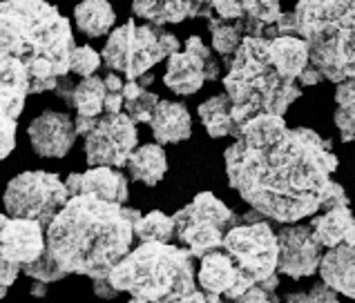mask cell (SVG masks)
Returning <instances> with one entry per match:
<instances>
[{
  "instance_id": "6da1fadb",
  "label": "cell",
  "mask_w": 355,
  "mask_h": 303,
  "mask_svg": "<svg viewBox=\"0 0 355 303\" xmlns=\"http://www.w3.org/2000/svg\"><path fill=\"white\" fill-rule=\"evenodd\" d=\"M224 165L230 187L250 210L286 226L324 210L340 160L329 138L311 127H295L263 147H246L235 138L224 152Z\"/></svg>"
},
{
  "instance_id": "7a4b0ae2",
  "label": "cell",
  "mask_w": 355,
  "mask_h": 303,
  "mask_svg": "<svg viewBox=\"0 0 355 303\" xmlns=\"http://www.w3.org/2000/svg\"><path fill=\"white\" fill-rule=\"evenodd\" d=\"M139 210L89 194L72 196L45 228L47 252L67 275L89 279L110 272L132 250Z\"/></svg>"
},
{
  "instance_id": "3957f363",
  "label": "cell",
  "mask_w": 355,
  "mask_h": 303,
  "mask_svg": "<svg viewBox=\"0 0 355 303\" xmlns=\"http://www.w3.org/2000/svg\"><path fill=\"white\" fill-rule=\"evenodd\" d=\"M69 20L47 0H0V58H20L32 94L54 92L69 76L74 52Z\"/></svg>"
},
{
  "instance_id": "277c9868",
  "label": "cell",
  "mask_w": 355,
  "mask_h": 303,
  "mask_svg": "<svg viewBox=\"0 0 355 303\" xmlns=\"http://www.w3.org/2000/svg\"><path fill=\"white\" fill-rule=\"evenodd\" d=\"M275 32L306 40L311 65L331 83L355 78V0H297Z\"/></svg>"
},
{
  "instance_id": "5b68a950",
  "label": "cell",
  "mask_w": 355,
  "mask_h": 303,
  "mask_svg": "<svg viewBox=\"0 0 355 303\" xmlns=\"http://www.w3.org/2000/svg\"><path fill=\"white\" fill-rule=\"evenodd\" d=\"M224 92L232 103V116L241 127L257 114L284 116L302 96V85L297 80L279 76L277 69L270 65L266 38L246 36L237 52L228 58Z\"/></svg>"
},
{
  "instance_id": "8992f818",
  "label": "cell",
  "mask_w": 355,
  "mask_h": 303,
  "mask_svg": "<svg viewBox=\"0 0 355 303\" xmlns=\"http://www.w3.org/2000/svg\"><path fill=\"white\" fill-rule=\"evenodd\" d=\"M107 279L137 301L168 303L197 290L195 257L184 246L141 244L119 261Z\"/></svg>"
},
{
  "instance_id": "52a82bcc",
  "label": "cell",
  "mask_w": 355,
  "mask_h": 303,
  "mask_svg": "<svg viewBox=\"0 0 355 303\" xmlns=\"http://www.w3.org/2000/svg\"><path fill=\"white\" fill-rule=\"evenodd\" d=\"M179 52V38L161 25L128 20L110 34L103 47V63L128 80H139L157 63Z\"/></svg>"
},
{
  "instance_id": "ba28073f",
  "label": "cell",
  "mask_w": 355,
  "mask_h": 303,
  "mask_svg": "<svg viewBox=\"0 0 355 303\" xmlns=\"http://www.w3.org/2000/svg\"><path fill=\"white\" fill-rule=\"evenodd\" d=\"M175 223L179 244L195 259H201L224 248L228 230L239 223V217L212 192H201L177 212Z\"/></svg>"
},
{
  "instance_id": "9c48e42d",
  "label": "cell",
  "mask_w": 355,
  "mask_h": 303,
  "mask_svg": "<svg viewBox=\"0 0 355 303\" xmlns=\"http://www.w3.org/2000/svg\"><path fill=\"white\" fill-rule=\"evenodd\" d=\"M224 250L230 259L243 270L246 275L259 284L272 275H277L279 264V241L277 232L272 230L270 221L259 214L257 210L239 217L224 239Z\"/></svg>"
},
{
  "instance_id": "30bf717a",
  "label": "cell",
  "mask_w": 355,
  "mask_h": 303,
  "mask_svg": "<svg viewBox=\"0 0 355 303\" xmlns=\"http://www.w3.org/2000/svg\"><path fill=\"white\" fill-rule=\"evenodd\" d=\"M69 199L72 194L58 174L29 169L9 181L3 194V203L9 217L32 219L47 228Z\"/></svg>"
},
{
  "instance_id": "8fae6325",
  "label": "cell",
  "mask_w": 355,
  "mask_h": 303,
  "mask_svg": "<svg viewBox=\"0 0 355 303\" xmlns=\"http://www.w3.org/2000/svg\"><path fill=\"white\" fill-rule=\"evenodd\" d=\"M139 145L137 123L125 112L103 114L85 136V158L89 167H123Z\"/></svg>"
},
{
  "instance_id": "7c38bea8",
  "label": "cell",
  "mask_w": 355,
  "mask_h": 303,
  "mask_svg": "<svg viewBox=\"0 0 355 303\" xmlns=\"http://www.w3.org/2000/svg\"><path fill=\"white\" fill-rule=\"evenodd\" d=\"M219 78V63L199 36L186 40L184 52H175L168 58L164 83L170 92L179 96L197 94L206 80Z\"/></svg>"
},
{
  "instance_id": "4fadbf2b",
  "label": "cell",
  "mask_w": 355,
  "mask_h": 303,
  "mask_svg": "<svg viewBox=\"0 0 355 303\" xmlns=\"http://www.w3.org/2000/svg\"><path fill=\"white\" fill-rule=\"evenodd\" d=\"M279 264L277 272L291 279H306L320 272L324 246L318 241L311 223H286L277 230Z\"/></svg>"
},
{
  "instance_id": "5bb4252c",
  "label": "cell",
  "mask_w": 355,
  "mask_h": 303,
  "mask_svg": "<svg viewBox=\"0 0 355 303\" xmlns=\"http://www.w3.org/2000/svg\"><path fill=\"white\" fill-rule=\"evenodd\" d=\"M199 288L210 295H219L228 301H237L255 281L230 259L228 252L221 248L199 259L197 270Z\"/></svg>"
},
{
  "instance_id": "9a60e30c",
  "label": "cell",
  "mask_w": 355,
  "mask_h": 303,
  "mask_svg": "<svg viewBox=\"0 0 355 303\" xmlns=\"http://www.w3.org/2000/svg\"><path fill=\"white\" fill-rule=\"evenodd\" d=\"M76 136L78 132L74 118L65 112H54V109H45L27 127V138L32 143V149L45 158L67 156L76 143Z\"/></svg>"
},
{
  "instance_id": "2e32d148",
  "label": "cell",
  "mask_w": 355,
  "mask_h": 303,
  "mask_svg": "<svg viewBox=\"0 0 355 303\" xmlns=\"http://www.w3.org/2000/svg\"><path fill=\"white\" fill-rule=\"evenodd\" d=\"M219 18L239 20L246 27V36L272 38L275 25L282 18V0H212Z\"/></svg>"
},
{
  "instance_id": "e0dca14e",
  "label": "cell",
  "mask_w": 355,
  "mask_h": 303,
  "mask_svg": "<svg viewBox=\"0 0 355 303\" xmlns=\"http://www.w3.org/2000/svg\"><path fill=\"white\" fill-rule=\"evenodd\" d=\"M65 185L69 194H89L103 201H112V203H125L128 201V178L121 174L116 167H89L83 174H69Z\"/></svg>"
},
{
  "instance_id": "ac0fdd59",
  "label": "cell",
  "mask_w": 355,
  "mask_h": 303,
  "mask_svg": "<svg viewBox=\"0 0 355 303\" xmlns=\"http://www.w3.org/2000/svg\"><path fill=\"white\" fill-rule=\"evenodd\" d=\"M212 9V0H132L135 16L161 27L188 18H210Z\"/></svg>"
},
{
  "instance_id": "d6986e66",
  "label": "cell",
  "mask_w": 355,
  "mask_h": 303,
  "mask_svg": "<svg viewBox=\"0 0 355 303\" xmlns=\"http://www.w3.org/2000/svg\"><path fill=\"white\" fill-rule=\"evenodd\" d=\"M266 54L279 76L291 80H297L304 69L311 65L309 43L295 34H279L266 38Z\"/></svg>"
},
{
  "instance_id": "ffe728a7",
  "label": "cell",
  "mask_w": 355,
  "mask_h": 303,
  "mask_svg": "<svg viewBox=\"0 0 355 303\" xmlns=\"http://www.w3.org/2000/svg\"><path fill=\"white\" fill-rule=\"evenodd\" d=\"M32 94V76L20 58H0V107L18 118L25 109V98Z\"/></svg>"
},
{
  "instance_id": "44dd1931",
  "label": "cell",
  "mask_w": 355,
  "mask_h": 303,
  "mask_svg": "<svg viewBox=\"0 0 355 303\" xmlns=\"http://www.w3.org/2000/svg\"><path fill=\"white\" fill-rule=\"evenodd\" d=\"M320 275L338 295L355 301V244H342L324 252Z\"/></svg>"
},
{
  "instance_id": "7402d4cb",
  "label": "cell",
  "mask_w": 355,
  "mask_h": 303,
  "mask_svg": "<svg viewBox=\"0 0 355 303\" xmlns=\"http://www.w3.org/2000/svg\"><path fill=\"white\" fill-rule=\"evenodd\" d=\"M150 127L159 145L181 143L192 136V118L188 107L184 103H175V100H159Z\"/></svg>"
},
{
  "instance_id": "603a6c76",
  "label": "cell",
  "mask_w": 355,
  "mask_h": 303,
  "mask_svg": "<svg viewBox=\"0 0 355 303\" xmlns=\"http://www.w3.org/2000/svg\"><path fill=\"white\" fill-rule=\"evenodd\" d=\"M313 232L324 248H336L342 244H355V217L349 208L324 210L311 219Z\"/></svg>"
},
{
  "instance_id": "cb8c5ba5",
  "label": "cell",
  "mask_w": 355,
  "mask_h": 303,
  "mask_svg": "<svg viewBox=\"0 0 355 303\" xmlns=\"http://www.w3.org/2000/svg\"><path fill=\"white\" fill-rule=\"evenodd\" d=\"M128 172L132 181L155 187L168 172V156L164 145L159 143H146L139 145L128 158Z\"/></svg>"
},
{
  "instance_id": "d4e9b609",
  "label": "cell",
  "mask_w": 355,
  "mask_h": 303,
  "mask_svg": "<svg viewBox=\"0 0 355 303\" xmlns=\"http://www.w3.org/2000/svg\"><path fill=\"white\" fill-rule=\"evenodd\" d=\"M199 118L201 125L206 127L208 136L212 138H235L239 134V125L235 116H232V103L228 94H217L210 96L208 100L199 105Z\"/></svg>"
},
{
  "instance_id": "484cf974",
  "label": "cell",
  "mask_w": 355,
  "mask_h": 303,
  "mask_svg": "<svg viewBox=\"0 0 355 303\" xmlns=\"http://www.w3.org/2000/svg\"><path fill=\"white\" fill-rule=\"evenodd\" d=\"M76 27L89 38L105 36L116 23V14L110 0H83L74 7Z\"/></svg>"
},
{
  "instance_id": "4316f807",
  "label": "cell",
  "mask_w": 355,
  "mask_h": 303,
  "mask_svg": "<svg viewBox=\"0 0 355 303\" xmlns=\"http://www.w3.org/2000/svg\"><path fill=\"white\" fill-rule=\"evenodd\" d=\"M286 120L279 114H257L250 120H246L239 127V134L235 136L239 143L246 147H263L279 140L286 134Z\"/></svg>"
},
{
  "instance_id": "83f0119b",
  "label": "cell",
  "mask_w": 355,
  "mask_h": 303,
  "mask_svg": "<svg viewBox=\"0 0 355 303\" xmlns=\"http://www.w3.org/2000/svg\"><path fill=\"white\" fill-rule=\"evenodd\" d=\"M72 107L76 109V116L101 118L105 114V80L101 76L80 78L74 85Z\"/></svg>"
},
{
  "instance_id": "f1b7e54d",
  "label": "cell",
  "mask_w": 355,
  "mask_h": 303,
  "mask_svg": "<svg viewBox=\"0 0 355 303\" xmlns=\"http://www.w3.org/2000/svg\"><path fill=\"white\" fill-rule=\"evenodd\" d=\"M135 237L141 244H170L177 237V223L175 217H168L164 212H148L141 214L135 223Z\"/></svg>"
},
{
  "instance_id": "f546056e",
  "label": "cell",
  "mask_w": 355,
  "mask_h": 303,
  "mask_svg": "<svg viewBox=\"0 0 355 303\" xmlns=\"http://www.w3.org/2000/svg\"><path fill=\"white\" fill-rule=\"evenodd\" d=\"M336 127L342 143L355 138V78L342 80L336 87Z\"/></svg>"
},
{
  "instance_id": "4dcf8cb0",
  "label": "cell",
  "mask_w": 355,
  "mask_h": 303,
  "mask_svg": "<svg viewBox=\"0 0 355 303\" xmlns=\"http://www.w3.org/2000/svg\"><path fill=\"white\" fill-rule=\"evenodd\" d=\"M208 29L212 36V47L219 56H224L226 60L237 52V47L241 45V40L246 38V27L239 20H226V18H208Z\"/></svg>"
},
{
  "instance_id": "1f68e13d",
  "label": "cell",
  "mask_w": 355,
  "mask_h": 303,
  "mask_svg": "<svg viewBox=\"0 0 355 303\" xmlns=\"http://www.w3.org/2000/svg\"><path fill=\"white\" fill-rule=\"evenodd\" d=\"M159 96L148 92V89L139 83V80H128L123 87V109L125 114L135 120V123H148L155 114V107L159 103Z\"/></svg>"
},
{
  "instance_id": "d6a6232c",
  "label": "cell",
  "mask_w": 355,
  "mask_h": 303,
  "mask_svg": "<svg viewBox=\"0 0 355 303\" xmlns=\"http://www.w3.org/2000/svg\"><path fill=\"white\" fill-rule=\"evenodd\" d=\"M23 275H27L29 279H34V281H43V284H56V281L67 277V272L58 268V264L52 259V255H49L47 248H45V252L36 261L23 266Z\"/></svg>"
},
{
  "instance_id": "836d02e7",
  "label": "cell",
  "mask_w": 355,
  "mask_h": 303,
  "mask_svg": "<svg viewBox=\"0 0 355 303\" xmlns=\"http://www.w3.org/2000/svg\"><path fill=\"white\" fill-rule=\"evenodd\" d=\"M101 60H103V56H101L96 49H92L89 45L74 47L72 63H69V74H76L80 78L94 76L96 69L101 67Z\"/></svg>"
},
{
  "instance_id": "e575fe53",
  "label": "cell",
  "mask_w": 355,
  "mask_h": 303,
  "mask_svg": "<svg viewBox=\"0 0 355 303\" xmlns=\"http://www.w3.org/2000/svg\"><path fill=\"white\" fill-rule=\"evenodd\" d=\"M277 288H279V279H277V275H272L266 281L252 284L235 303H279Z\"/></svg>"
},
{
  "instance_id": "d590c367",
  "label": "cell",
  "mask_w": 355,
  "mask_h": 303,
  "mask_svg": "<svg viewBox=\"0 0 355 303\" xmlns=\"http://www.w3.org/2000/svg\"><path fill=\"white\" fill-rule=\"evenodd\" d=\"M284 301L286 303H340V297L336 290L322 281V284H315L306 292H293V295H288Z\"/></svg>"
},
{
  "instance_id": "8d00e7d4",
  "label": "cell",
  "mask_w": 355,
  "mask_h": 303,
  "mask_svg": "<svg viewBox=\"0 0 355 303\" xmlns=\"http://www.w3.org/2000/svg\"><path fill=\"white\" fill-rule=\"evenodd\" d=\"M105 80V114H121L123 109V87L125 83L121 80L116 72H110L103 76Z\"/></svg>"
},
{
  "instance_id": "74e56055",
  "label": "cell",
  "mask_w": 355,
  "mask_h": 303,
  "mask_svg": "<svg viewBox=\"0 0 355 303\" xmlns=\"http://www.w3.org/2000/svg\"><path fill=\"white\" fill-rule=\"evenodd\" d=\"M23 268L12 261V217L0 214V272Z\"/></svg>"
},
{
  "instance_id": "f35d334b",
  "label": "cell",
  "mask_w": 355,
  "mask_h": 303,
  "mask_svg": "<svg viewBox=\"0 0 355 303\" xmlns=\"http://www.w3.org/2000/svg\"><path fill=\"white\" fill-rule=\"evenodd\" d=\"M16 147V118L0 107V160H5Z\"/></svg>"
},
{
  "instance_id": "ab89813d",
  "label": "cell",
  "mask_w": 355,
  "mask_h": 303,
  "mask_svg": "<svg viewBox=\"0 0 355 303\" xmlns=\"http://www.w3.org/2000/svg\"><path fill=\"white\" fill-rule=\"evenodd\" d=\"M333 208H349V194L338 181H333L327 192V199H324V210H333Z\"/></svg>"
},
{
  "instance_id": "60d3db41",
  "label": "cell",
  "mask_w": 355,
  "mask_h": 303,
  "mask_svg": "<svg viewBox=\"0 0 355 303\" xmlns=\"http://www.w3.org/2000/svg\"><path fill=\"white\" fill-rule=\"evenodd\" d=\"M130 303H144V301L130 299ZM168 303H224V297L210 295V292H204V290H192L190 295L179 297V299H175V301H168Z\"/></svg>"
},
{
  "instance_id": "b9f144b4",
  "label": "cell",
  "mask_w": 355,
  "mask_h": 303,
  "mask_svg": "<svg viewBox=\"0 0 355 303\" xmlns=\"http://www.w3.org/2000/svg\"><path fill=\"white\" fill-rule=\"evenodd\" d=\"M92 290H94V295L98 299H103V301L116 299L121 295V292L112 286V281H110L107 277H103V279H92Z\"/></svg>"
},
{
  "instance_id": "7bdbcfd3",
  "label": "cell",
  "mask_w": 355,
  "mask_h": 303,
  "mask_svg": "<svg viewBox=\"0 0 355 303\" xmlns=\"http://www.w3.org/2000/svg\"><path fill=\"white\" fill-rule=\"evenodd\" d=\"M322 80H327V78H324V74L320 72V69H318L315 65H309V67L302 72V76L297 78V83H300L302 87H313V85H320Z\"/></svg>"
},
{
  "instance_id": "ee69618b",
  "label": "cell",
  "mask_w": 355,
  "mask_h": 303,
  "mask_svg": "<svg viewBox=\"0 0 355 303\" xmlns=\"http://www.w3.org/2000/svg\"><path fill=\"white\" fill-rule=\"evenodd\" d=\"M74 85H76V83H72V80H69V78L65 76V78H60V80H58V85H56V89H54L56 96H58V98H63L69 107H72V98H74Z\"/></svg>"
},
{
  "instance_id": "f6af8a7d",
  "label": "cell",
  "mask_w": 355,
  "mask_h": 303,
  "mask_svg": "<svg viewBox=\"0 0 355 303\" xmlns=\"http://www.w3.org/2000/svg\"><path fill=\"white\" fill-rule=\"evenodd\" d=\"M23 272V268H14V270H5L0 272V299L7 295V290L14 286V281L18 279V275Z\"/></svg>"
},
{
  "instance_id": "bcb514c9",
  "label": "cell",
  "mask_w": 355,
  "mask_h": 303,
  "mask_svg": "<svg viewBox=\"0 0 355 303\" xmlns=\"http://www.w3.org/2000/svg\"><path fill=\"white\" fill-rule=\"evenodd\" d=\"M49 284H43V281H34V284H32V288H29V295H32V297H36V299H43L45 295H47V288Z\"/></svg>"
}]
</instances>
